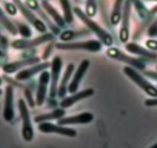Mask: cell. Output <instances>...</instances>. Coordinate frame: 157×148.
I'll return each instance as SVG.
<instances>
[{
    "label": "cell",
    "mask_w": 157,
    "mask_h": 148,
    "mask_svg": "<svg viewBox=\"0 0 157 148\" xmlns=\"http://www.w3.org/2000/svg\"><path fill=\"white\" fill-rule=\"evenodd\" d=\"M73 12L77 17L86 25L87 28L97 36L102 44L109 47L113 46V37L109 32L100 26L97 22L93 20L90 16H87L85 12L82 11L80 8L75 7L73 9Z\"/></svg>",
    "instance_id": "6da1fadb"
},
{
    "label": "cell",
    "mask_w": 157,
    "mask_h": 148,
    "mask_svg": "<svg viewBox=\"0 0 157 148\" xmlns=\"http://www.w3.org/2000/svg\"><path fill=\"white\" fill-rule=\"evenodd\" d=\"M100 40H89L80 42H63L56 43L55 47L57 49L64 51H87V52L96 53L102 49Z\"/></svg>",
    "instance_id": "7a4b0ae2"
},
{
    "label": "cell",
    "mask_w": 157,
    "mask_h": 148,
    "mask_svg": "<svg viewBox=\"0 0 157 148\" xmlns=\"http://www.w3.org/2000/svg\"><path fill=\"white\" fill-rule=\"evenodd\" d=\"M123 72L134 84H136L140 89H142L146 94L149 95L151 97H156L157 87L152 85L147 80L145 79L133 67H131L129 66H125L123 68Z\"/></svg>",
    "instance_id": "3957f363"
},
{
    "label": "cell",
    "mask_w": 157,
    "mask_h": 148,
    "mask_svg": "<svg viewBox=\"0 0 157 148\" xmlns=\"http://www.w3.org/2000/svg\"><path fill=\"white\" fill-rule=\"evenodd\" d=\"M105 54L112 60L124 63L128 66L135 68V69H140V70H144L146 69V65L143 60L127 55L119 48L109 46V48H108L107 50L105 51Z\"/></svg>",
    "instance_id": "277c9868"
},
{
    "label": "cell",
    "mask_w": 157,
    "mask_h": 148,
    "mask_svg": "<svg viewBox=\"0 0 157 148\" xmlns=\"http://www.w3.org/2000/svg\"><path fill=\"white\" fill-rule=\"evenodd\" d=\"M19 114L22 120V136L24 140L31 142L34 137V130L30 118L29 111L26 103L23 99H20L18 102Z\"/></svg>",
    "instance_id": "5b68a950"
},
{
    "label": "cell",
    "mask_w": 157,
    "mask_h": 148,
    "mask_svg": "<svg viewBox=\"0 0 157 148\" xmlns=\"http://www.w3.org/2000/svg\"><path fill=\"white\" fill-rule=\"evenodd\" d=\"M55 39V35L52 33H45L34 39H20L16 40L12 43V47L16 49H28L36 47L46 43H49Z\"/></svg>",
    "instance_id": "8992f818"
},
{
    "label": "cell",
    "mask_w": 157,
    "mask_h": 148,
    "mask_svg": "<svg viewBox=\"0 0 157 148\" xmlns=\"http://www.w3.org/2000/svg\"><path fill=\"white\" fill-rule=\"evenodd\" d=\"M15 5L17 6L20 13L22 16L25 18L27 21L37 30L38 32L42 33H45L47 31L48 27L44 23L40 18L37 17L34 13H33V10H30L26 5L23 4V2L21 0H13Z\"/></svg>",
    "instance_id": "52a82bcc"
},
{
    "label": "cell",
    "mask_w": 157,
    "mask_h": 148,
    "mask_svg": "<svg viewBox=\"0 0 157 148\" xmlns=\"http://www.w3.org/2000/svg\"><path fill=\"white\" fill-rule=\"evenodd\" d=\"M62 68H63V60L60 56H56V57H54L51 63L49 96L52 99H54L57 96Z\"/></svg>",
    "instance_id": "ba28073f"
},
{
    "label": "cell",
    "mask_w": 157,
    "mask_h": 148,
    "mask_svg": "<svg viewBox=\"0 0 157 148\" xmlns=\"http://www.w3.org/2000/svg\"><path fill=\"white\" fill-rule=\"evenodd\" d=\"M132 11V4L129 0H125L123 14L121 18V25L120 29V40L121 43H126L129 39L130 29V18Z\"/></svg>",
    "instance_id": "9c48e42d"
},
{
    "label": "cell",
    "mask_w": 157,
    "mask_h": 148,
    "mask_svg": "<svg viewBox=\"0 0 157 148\" xmlns=\"http://www.w3.org/2000/svg\"><path fill=\"white\" fill-rule=\"evenodd\" d=\"M38 129L43 134H56L69 137H75L77 135L76 130L72 128L63 125L53 124L49 121L39 123Z\"/></svg>",
    "instance_id": "30bf717a"
},
{
    "label": "cell",
    "mask_w": 157,
    "mask_h": 148,
    "mask_svg": "<svg viewBox=\"0 0 157 148\" xmlns=\"http://www.w3.org/2000/svg\"><path fill=\"white\" fill-rule=\"evenodd\" d=\"M25 5L39 16V18L44 22L46 26L52 31L54 35H59L60 28L51 20L50 18L48 16L47 13H45L44 10H42V7L39 5L38 0H25Z\"/></svg>",
    "instance_id": "8fae6325"
},
{
    "label": "cell",
    "mask_w": 157,
    "mask_h": 148,
    "mask_svg": "<svg viewBox=\"0 0 157 148\" xmlns=\"http://www.w3.org/2000/svg\"><path fill=\"white\" fill-rule=\"evenodd\" d=\"M49 83H50V73L46 69L41 72L39 77V83H38L36 95V104L38 107L43 106L46 100Z\"/></svg>",
    "instance_id": "7c38bea8"
},
{
    "label": "cell",
    "mask_w": 157,
    "mask_h": 148,
    "mask_svg": "<svg viewBox=\"0 0 157 148\" xmlns=\"http://www.w3.org/2000/svg\"><path fill=\"white\" fill-rule=\"evenodd\" d=\"M90 66V61L89 60H83L80 63L79 66L77 68L76 71L74 73L73 77L71 80L69 86H68V92L69 93H74L77 92L84 76L86 73L89 67Z\"/></svg>",
    "instance_id": "4fadbf2b"
},
{
    "label": "cell",
    "mask_w": 157,
    "mask_h": 148,
    "mask_svg": "<svg viewBox=\"0 0 157 148\" xmlns=\"http://www.w3.org/2000/svg\"><path fill=\"white\" fill-rule=\"evenodd\" d=\"M94 120V115L92 113L84 112L76 115L69 116V117H63L59 119L57 123L63 126H69V125L77 124H88Z\"/></svg>",
    "instance_id": "5bb4252c"
},
{
    "label": "cell",
    "mask_w": 157,
    "mask_h": 148,
    "mask_svg": "<svg viewBox=\"0 0 157 148\" xmlns=\"http://www.w3.org/2000/svg\"><path fill=\"white\" fill-rule=\"evenodd\" d=\"M94 93L95 91L93 88H87L85 90H82V91L75 92V93H72V95H71V96L63 98L59 103L60 107L64 109L69 108L76 103L92 96L94 94Z\"/></svg>",
    "instance_id": "9a60e30c"
},
{
    "label": "cell",
    "mask_w": 157,
    "mask_h": 148,
    "mask_svg": "<svg viewBox=\"0 0 157 148\" xmlns=\"http://www.w3.org/2000/svg\"><path fill=\"white\" fill-rule=\"evenodd\" d=\"M51 66V63L49 62L39 63L36 64L32 65L31 67L21 70L16 75V79L17 81H25L31 79L36 74L42 72Z\"/></svg>",
    "instance_id": "2e32d148"
},
{
    "label": "cell",
    "mask_w": 157,
    "mask_h": 148,
    "mask_svg": "<svg viewBox=\"0 0 157 148\" xmlns=\"http://www.w3.org/2000/svg\"><path fill=\"white\" fill-rule=\"evenodd\" d=\"M14 117V91L13 86H8L6 89L3 117L6 121L10 122L13 120Z\"/></svg>",
    "instance_id": "e0dca14e"
},
{
    "label": "cell",
    "mask_w": 157,
    "mask_h": 148,
    "mask_svg": "<svg viewBox=\"0 0 157 148\" xmlns=\"http://www.w3.org/2000/svg\"><path fill=\"white\" fill-rule=\"evenodd\" d=\"M40 61H41V58L39 56L30 57V58L24 59V60H19V61L7 63L3 66L2 69L6 73H13L24 67H27V66L40 63Z\"/></svg>",
    "instance_id": "ac0fdd59"
},
{
    "label": "cell",
    "mask_w": 157,
    "mask_h": 148,
    "mask_svg": "<svg viewBox=\"0 0 157 148\" xmlns=\"http://www.w3.org/2000/svg\"><path fill=\"white\" fill-rule=\"evenodd\" d=\"M74 69H75V66L72 63H69L66 66V69L65 70L63 77H62L61 81L59 84L58 91H57V96L60 99L64 98L67 93L68 86H69V80H70L72 73L74 72Z\"/></svg>",
    "instance_id": "d6986e66"
},
{
    "label": "cell",
    "mask_w": 157,
    "mask_h": 148,
    "mask_svg": "<svg viewBox=\"0 0 157 148\" xmlns=\"http://www.w3.org/2000/svg\"><path fill=\"white\" fill-rule=\"evenodd\" d=\"M91 33L92 32L89 29H81L78 30L67 29L60 33L59 35V40L61 41L69 42L90 36Z\"/></svg>",
    "instance_id": "ffe728a7"
},
{
    "label": "cell",
    "mask_w": 157,
    "mask_h": 148,
    "mask_svg": "<svg viewBox=\"0 0 157 148\" xmlns=\"http://www.w3.org/2000/svg\"><path fill=\"white\" fill-rule=\"evenodd\" d=\"M126 50L130 53L134 54V55L141 56L144 57L146 59H150V60H155L157 58V53L153 52V51H150L149 49H146V48L143 47L140 45L137 44L135 43H127L125 46Z\"/></svg>",
    "instance_id": "44dd1931"
},
{
    "label": "cell",
    "mask_w": 157,
    "mask_h": 148,
    "mask_svg": "<svg viewBox=\"0 0 157 148\" xmlns=\"http://www.w3.org/2000/svg\"><path fill=\"white\" fill-rule=\"evenodd\" d=\"M42 6H43V9L47 13L48 15H49L51 18L53 19L54 22L58 25L59 28H63L66 25V21H65L64 18L60 15L58 10L52 5L49 3L48 1H43L42 2Z\"/></svg>",
    "instance_id": "7402d4cb"
},
{
    "label": "cell",
    "mask_w": 157,
    "mask_h": 148,
    "mask_svg": "<svg viewBox=\"0 0 157 148\" xmlns=\"http://www.w3.org/2000/svg\"><path fill=\"white\" fill-rule=\"evenodd\" d=\"M65 114H66L65 109L61 107V108L56 109V110H52V112L50 113H46V114L36 116L33 119V121L36 123H43V122L50 121V120H58L59 119H61L62 117H64Z\"/></svg>",
    "instance_id": "603a6c76"
},
{
    "label": "cell",
    "mask_w": 157,
    "mask_h": 148,
    "mask_svg": "<svg viewBox=\"0 0 157 148\" xmlns=\"http://www.w3.org/2000/svg\"><path fill=\"white\" fill-rule=\"evenodd\" d=\"M124 2L125 0H115L110 16V22L113 25H117L121 21Z\"/></svg>",
    "instance_id": "cb8c5ba5"
},
{
    "label": "cell",
    "mask_w": 157,
    "mask_h": 148,
    "mask_svg": "<svg viewBox=\"0 0 157 148\" xmlns=\"http://www.w3.org/2000/svg\"><path fill=\"white\" fill-rule=\"evenodd\" d=\"M59 3L63 12V18L66 23H72L73 22V14L69 0H59Z\"/></svg>",
    "instance_id": "d4e9b609"
},
{
    "label": "cell",
    "mask_w": 157,
    "mask_h": 148,
    "mask_svg": "<svg viewBox=\"0 0 157 148\" xmlns=\"http://www.w3.org/2000/svg\"><path fill=\"white\" fill-rule=\"evenodd\" d=\"M129 1L131 4L134 6V8L140 18H141V19H143V20L147 19L150 13L141 0H129Z\"/></svg>",
    "instance_id": "484cf974"
},
{
    "label": "cell",
    "mask_w": 157,
    "mask_h": 148,
    "mask_svg": "<svg viewBox=\"0 0 157 148\" xmlns=\"http://www.w3.org/2000/svg\"><path fill=\"white\" fill-rule=\"evenodd\" d=\"M0 23L2 24L12 35L13 36H16L18 33V29L16 26H15L14 24L8 19L6 16L5 15V13H3V11L2 10V9L0 8Z\"/></svg>",
    "instance_id": "4316f807"
},
{
    "label": "cell",
    "mask_w": 157,
    "mask_h": 148,
    "mask_svg": "<svg viewBox=\"0 0 157 148\" xmlns=\"http://www.w3.org/2000/svg\"><path fill=\"white\" fill-rule=\"evenodd\" d=\"M85 13L90 18H93L96 16V13H97V2H96V0H86Z\"/></svg>",
    "instance_id": "83f0119b"
},
{
    "label": "cell",
    "mask_w": 157,
    "mask_h": 148,
    "mask_svg": "<svg viewBox=\"0 0 157 148\" xmlns=\"http://www.w3.org/2000/svg\"><path fill=\"white\" fill-rule=\"evenodd\" d=\"M16 28H17L18 32L20 33L21 36H22V37H24L25 39H28L29 38V37H31L32 34H33L31 28H30L28 25H25V24L24 23L18 22L17 27H16Z\"/></svg>",
    "instance_id": "f1b7e54d"
},
{
    "label": "cell",
    "mask_w": 157,
    "mask_h": 148,
    "mask_svg": "<svg viewBox=\"0 0 157 148\" xmlns=\"http://www.w3.org/2000/svg\"><path fill=\"white\" fill-rule=\"evenodd\" d=\"M24 95H25V97L29 107L34 108L35 106H36V100L33 97V93L31 89L29 88V87H24Z\"/></svg>",
    "instance_id": "f546056e"
},
{
    "label": "cell",
    "mask_w": 157,
    "mask_h": 148,
    "mask_svg": "<svg viewBox=\"0 0 157 148\" xmlns=\"http://www.w3.org/2000/svg\"><path fill=\"white\" fill-rule=\"evenodd\" d=\"M54 43H53V40H52V41L50 42V43L46 46L44 52H43V55H42V60H46L49 58V56H50L51 53H52V49H53L54 46H56V44H54Z\"/></svg>",
    "instance_id": "4dcf8cb0"
},
{
    "label": "cell",
    "mask_w": 157,
    "mask_h": 148,
    "mask_svg": "<svg viewBox=\"0 0 157 148\" xmlns=\"http://www.w3.org/2000/svg\"><path fill=\"white\" fill-rule=\"evenodd\" d=\"M148 36L150 37H155L157 36V18L155 20L149 25V29L147 31Z\"/></svg>",
    "instance_id": "1f68e13d"
},
{
    "label": "cell",
    "mask_w": 157,
    "mask_h": 148,
    "mask_svg": "<svg viewBox=\"0 0 157 148\" xmlns=\"http://www.w3.org/2000/svg\"><path fill=\"white\" fill-rule=\"evenodd\" d=\"M17 6L15 5V3L13 4L10 3V2L6 3V10L12 16H15L17 13Z\"/></svg>",
    "instance_id": "d6a6232c"
},
{
    "label": "cell",
    "mask_w": 157,
    "mask_h": 148,
    "mask_svg": "<svg viewBox=\"0 0 157 148\" xmlns=\"http://www.w3.org/2000/svg\"><path fill=\"white\" fill-rule=\"evenodd\" d=\"M146 46L148 49H152L157 52V40H148L146 42Z\"/></svg>",
    "instance_id": "836d02e7"
},
{
    "label": "cell",
    "mask_w": 157,
    "mask_h": 148,
    "mask_svg": "<svg viewBox=\"0 0 157 148\" xmlns=\"http://www.w3.org/2000/svg\"><path fill=\"white\" fill-rule=\"evenodd\" d=\"M143 74H144L145 76H147V77L157 81V72H155V71L144 70L143 71Z\"/></svg>",
    "instance_id": "e575fe53"
},
{
    "label": "cell",
    "mask_w": 157,
    "mask_h": 148,
    "mask_svg": "<svg viewBox=\"0 0 157 148\" xmlns=\"http://www.w3.org/2000/svg\"><path fill=\"white\" fill-rule=\"evenodd\" d=\"M144 104L146 107H157V96L156 97H153L152 99H148L145 100Z\"/></svg>",
    "instance_id": "d590c367"
},
{
    "label": "cell",
    "mask_w": 157,
    "mask_h": 148,
    "mask_svg": "<svg viewBox=\"0 0 157 148\" xmlns=\"http://www.w3.org/2000/svg\"><path fill=\"white\" fill-rule=\"evenodd\" d=\"M149 13H150V14H155V13H157V5L155 6L150 10Z\"/></svg>",
    "instance_id": "8d00e7d4"
},
{
    "label": "cell",
    "mask_w": 157,
    "mask_h": 148,
    "mask_svg": "<svg viewBox=\"0 0 157 148\" xmlns=\"http://www.w3.org/2000/svg\"><path fill=\"white\" fill-rule=\"evenodd\" d=\"M151 148H157V143H155V144H153L152 146H151Z\"/></svg>",
    "instance_id": "74e56055"
},
{
    "label": "cell",
    "mask_w": 157,
    "mask_h": 148,
    "mask_svg": "<svg viewBox=\"0 0 157 148\" xmlns=\"http://www.w3.org/2000/svg\"><path fill=\"white\" fill-rule=\"evenodd\" d=\"M4 55V53H3V52H2V50H1V49H0V56H2Z\"/></svg>",
    "instance_id": "f35d334b"
},
{
    "label": "cell",
    "mask_w": 157,
    "mask_h": 148,
    "mask_svg": "<svg viewBox=\"0 0 157 148\" xmlns=\"http://www.w3.org/2000/svg\"><path fill=\"white\" fill-rule=\"evenodd\" d=\"M2 84V79L0 78V85H1Z\"/></svg>",
    "instance_id": "ab89813d"
},
{
    "label": "cell",
    "mask_w": 157,
    "mask_h": 148,
    "mask_svg": "<svg viewBox=\"0 0 157 148\" xmlns=\"http://www.w3.org/2000/svg\"><path fill=\"white\" fill-rule=\"evenodd\" d=\"M2 90H1V89H0V95H2Z\"/></svg>",
    "instance_id": "60d3db41"
},
{
    "label": "cell",
    "mask_w": 157,
    "mask_h": 148,
    "mask_svg": "<svg viewBox=\"0 0 157 148\" xmlns=\"http://www.w3.org/2000/svg\"><path fill=\"white\" fill-rule=\"evenodd\" d=\"M146 1H157V0H146Z\"/></svg>",
    "instance_id": "b9f144b4"
},
{
    "label": "cell",
    "mask_w": 157,
    "mask_h": 148,
    "mask_svg": "<svg viewBox=\"0 0 157 148\" xmlns=\"http://www.w3.org/2000/svg\"><path fill=\"white\" fill-rule=\"evenodd\" d=\"M156 69H157V66H156Z\"/></svg>",
    "instance_id": "7bdbcfd3"
},
{
    "label": "cell",
    "mask_w": 157,
    "mask_h": 148,
    "mask_svg": "<svg viewBox=\"0 0 157 148\" xmlns=\"http://www.w3.org/2000/svg\"><path fill=\"white\" fill-rule=\"evenodd\" d=\"M156 87H157V86H156Z\"/></svg>",
    "instance_id": "ee69618b"
}]
</instances>
